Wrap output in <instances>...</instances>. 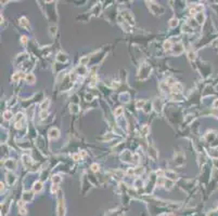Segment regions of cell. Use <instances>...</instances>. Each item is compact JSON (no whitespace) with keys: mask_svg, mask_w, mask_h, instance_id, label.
Wrapping results in <instances>:
<instances>
[{"mask_svg":"<svg viewBox=\"0 0 218 216\" xmlns=\"http://www.w3.org/2000/svg\"><path fill=\"white\" fill-rule=\"evenodd\" d=\"M49 134H50L49 136H50V137H51V138H53V137L57 138V137H58V136H59V131H58L57 129H52V130L50 131Z\"/></svg>","mask_w":218,"mask_h":216,"instance_id":"cell-1","label":"cell"},{"mask_svg":"<svg viewBox=\"0 0 218 216\" xmlns=\"http://www.w3.org/2000/svg\"><path fill=\"white\" fill-rule=\"evenodd\" d=\"M26 81L30 82V83H33V82L35 81V77L32 74H28L27 76H26Z\"/></svg>","mask_w":218,"mask_h":216,"instance_id":"cell-2","label":"cell"},{"mask_svg":"<svg viewBox=\"0 0 218 216\" xmlns=\"http://www.w3.org/2000/svg\"><path fill=\"white\" fill-rule=\"evenodd\" d=\"M41 188H42V186H41V184H40V183H36V184H35V186H34L35 191H39Z\"/></svg>","mask_w":218,"mask_h":216,"instance_id":"cell-3","label":"cell"},{"mask_svg":"<svg viewBox=\"0 0 218 216\" xmlns=\"http://www.w3.org/2000/svg\"><path fill=\"white\" fill-rule=\"evenodd\" d=\"M11 118H12V113H11L10 111H5V120H10Z\"/></svg>","mask_w":218,"mask_h":216,"instance_id":"cell-4","label":"cell"},{"mask_svg":"<svg viewBox=\"0 0 218 216\" xmlns=\"http://www.w3.org/2000/svg\"><path fill=\"white\" fill-rule=\"evenodd\" d=\"M122 113H123V109H122L120 107H119L118 109H116V110H115V115H116V116H119Z\"/></svg>","mask_w":218,"mask_h":216,"instance_id":"cell-5","label":"cell"},{"mask_svg":"<svg viewBox=\"0 0 218 216\" xmlns=\"http://www.w3.org/2000/svg\"><path fill=\"white\" fill-rule=\"evenodd\" d=\"M48 104H49V102H48V101H47V102H44V104H42V105H41V108H42V109H44V110H45L46 108L48 107Z\"/></svg>","mask_w":218,"mask_h":216,"instance_id":"cell-6","label":"cell"},{"mask_svg":"<svg viewBox=\"0 0 218 216\" xmlns=\"http://www.w3.org/2000/svg\"><path fill=\"white\" fill-rule=\"evenodd\" d=\"M164 47H165V49L167 50V49H170V42H165V44H164Z\"/></svg>","mask_w":218,"mask_h":216,"instance_id":"cell-7","label":"cell"},{"mask_svg":"<svg viewBox=\"0 0 218 216\" xmlns=\"http://www.w3.org/2000/svg\"><path fill=\"white\" fill-rule=\"evenodd\" d=\"M87 59H88L87 57H85V59H83L81 61H80V63H81L83 65H85V64H86V62H87Z\"/></svg>","mask_w":218,"mask_h":216,"instance_id":"cell-8","label":"cell"},{"mask_svg":"<svg viewBox=\"0 0 218 216\" xmlns=\"http://www.w3.org/2000/svg\"><path fill=\"white\" fill-rule=\"evenodd\" d=\"M92 170H94V171H97V170H98V165H97V164H94V165H92Z\"/></svg>","mask_w":218,"mask_h":216,"instance_id":"cell-9","label":"cell"},{"mask_svg":"<svg viewBox=\"0 0 218 216\" xmlns=\"http://www.w3.org/2000/svg\"><path fill=\"white\" fill-rule=\"evenodd\" d=\"M46 116H47V113H45V111L41 113V118H46Z\"/></svg>","mask_w":218,"mask_h":216,"instance_id":"cell-10","label":"cell"},{"mask_svg":"<svg viewBox=\"0 0 218 216\" xmlns=\"http://www.w3.org/2000/svg\"><path fill=\"white\" fill-rule=\"evenodd\" d=\"M214 107H218V99L217 101H215V103H214Z\"/></svg>","mask_w":218,"mask_h":216,"instance_id":"cell-11","label":"cell"}]
</instances>
